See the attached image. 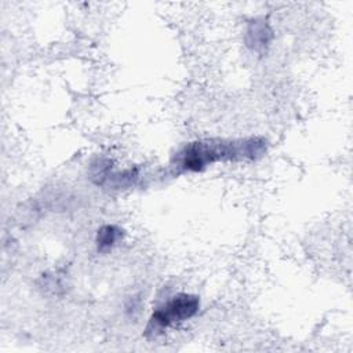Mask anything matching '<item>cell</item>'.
Masks as SVG:
<instances>
[{
	"mask_svg": "<svg viewBox=\"0 0 353 353\" xmlns=\"http://www.w3.org/2000/svg\"><path fill=\"white\" fill-rule=\"evenodd\" d=\"M261 150V143L255 141L244 142H229V143H203L197 142L190 145L182 153V167L189 171H197L204 165L218 161V160H230V159H243L252 157Z\"/></svg>",
	"mask_w": 353,
	"mask_h": 353,
	"instance_id": "cell-1",
	"label": "cell"
},
{
	"mask_svg": "<svg viewBox=\"0 0 353 353\" xmlns=\"http://www.w3.org/2000/svg\"><path fill=\"white\" fill-rule=\"evenodd\" d=\"M199 298L189 294H179L157 309L149 321L148 331H161L175 323L190 319L199 309Z\"/></svg>",
	"mask_w": 353,
	"mask_h": 353,
	"instance_id": "cell-2",
	"label": "cell"
},
{
	"mask_svg": "<svg viewBox=\"0 0 353 353\" xmlns=\"http://www.w3.org/2000/svg\"><path fill=\"white\" fill-rule=\"evenodd\" d=\"M120 236V230L114 226H103L101 230H98V237H97V241H98V247L101 250L103 248H108L110 245H113L116 243V240L119 239Z\"/></svg>",
	"mask_w": 353,
	"mask_h": 353,
	"instance_id": "cell-3",
	"label": "cell"
},
{
	"mask_svg": "<svg viewBox=\"0 0 353 353\" xmlns=\"http://www.w3.org/2000/svg\"><path fill=\"white\" fill-rule=\"evenodd\" d=\"M269 32H265V26L263 25H259L254 29V47H258V46H265L268 43V39H266V34Z\"/></svg>",
	"mask_w": 353,
	"mask_h": 353,
	"instance_id": "cell-4",
	"label": "cell"
}]
</instances>
